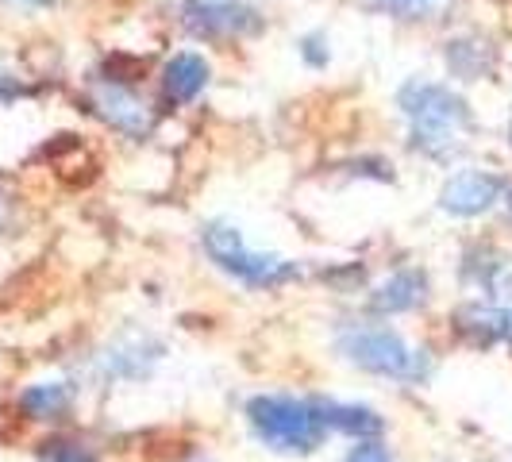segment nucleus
<instances>
[{
	"instance_id": "0eeeda50",
	"label": "nucleus",
	"mask_w": 512,
	"mask_h": 462,
	"mask_svg": "<svg viewBox=\"0 0 512 462\" xmlns=\"http://www.w3.org/2000/svg\"><path fill=\"white\" fill-rule=\"evenodd\" d=\"M181 24L197 39H228V35H247L255 31L258 20L251 8L231 4V0H189L181 8Z\"/></svg>"
},
{
	"instance_id": "ddd939ff",
	"label": "nucleus",
	"mask_w": 512,
	"mask_h": 462,
	"mask_svg": "<svg viewBox=\"0 0 512 462\" xmlns=\"http://www.w3.org/2000/svg\"><path fill=\"white\" fill-rule=\"evenodd\" d=\"M378 12L401 16V20H436L439 12L451 8V0H370Z\"/></svg>"
},
{
	"instance_id": "39448f33",
	"label": "nucleus",
	"mask_w": 512,
	"mask_h": 462,
	"mask_svg": "<svg viewBox=\"0 0 512 462\" xmlns=\"http://www.w3.org/2000/svg\"><path fill=\"white\" fill-rule=\"evenodd\" d=\"M93 112L101 116L108 128L124 131L131 139H147L154 128L151 104L143 101L139 93H131L128 85H120V81H101L93 89Z\"/></svg>"
},
{
	"instance_id": "7ed1b4c3",
	"label": "nucleus",
	"mask_w": 512,
	"mask_h": 462,
	"mask_svg": "<svg viewBox=\"0 0 512 462\" xmlns=\"http://www.w3.org/2000/svg\"><path fill=\"white\" fill-rule=\"evenodd\" d=\"M201 243H205V255L228 274L235 282L251 285V289H278V285L293 282L301 274L297 262L278 255H262V251H251L243 243L239 228H231L224 220H212L201 228Z\"/></svg>"
},
{
	"instance_id": "f257e3e1",
	"label": "nucleus",
	"mask_w": 512,
	"mask_h": 462,
	"mask_svg": "<svg viewBox=\"0 0 512 462\" xmlns=\"http://www.w3.org/2000/svg\"><path fill=\"white\" fill-rule=\"evenodd\" d=\"M397 104L412 124V147H420L432 158H451L474 128L470 104L436 81H420V77L409 81L397 93Z\"/></svg>"
},
{
	"instance_id": "f03ea898",
	"label": "nucleus",
	"mask_w": 512,
	"mask_h": 462,
	"mask_svg": "<svg viewBox=\"0 0 512 462\" xmlns=\"http://www.w3.org/2000/svg\"><path fill=\"white\" fill-rule=\"evenodd\" d=\"M247 424L270 451L282 455H312L324 447L328 428L312 401L285 397V393H258L247 401Z\"/></svg>"
},
{
	"instance_id": "6e6552de",
	"label": "nucleus",
	"mask_w": 512,
	"mask_h": 462,
	"mask_svg": "<svg viewBox=\"0 0 512 462\" xmlns=\"http://www.w3.org/2000/svg\"><path fill=\"white\" fill-rule=\"evenodd\" d=\"M428 301V274L424 270H397L389 274L374 293H370V308L382 316H397V312H412Z\"/></svg>"
},
{
	"instance_id": "20e7f679",
	"label": "nucleus",
	"mask_w": 512,
	"mask_h": 462,
	"mask_svg": "<svg viewBox=\"0 0 512 462\" xmlns=\"http://www.w3.org/2000/svg\"><path fill=\"white\" fill-rule=\"evenodd\" d=\"M339 355L366 374L393 378V382H424L428 355L416 351L405 335L389 328H351L339 335Z\"/></svg>"
},
{
	"instance_id": "f3484780",
	"label": "nucleus",
	"mask_w": 512,
	"mask_h": 462,
	"mask_svg": "<svg viewBox=\"0 0 512 462\" xmlns=\"http://www.w3.org/2000/svg\"><path fill=\"white\" fill-rule=\"evenodd\" d=\"M4 220H8V197L0 193V228H4Z\"/></svg>"
},
{
	"instance_id": "9d476101",
	"label": "nucleus",
	"mask_w": 512,
	"mask_h": 462,
	"mask_svg": "<svg viewBox=\"0 0 512 462\" xmlns=\"http://www.w3.org/2000/svg\"><path fill=\"white\" fill-rule=\"evenodd\" d=\"M312 405L328 432H343L351 439H374L385 432V420L366 405H347V401H312Z\"/></svg>"
},
{
	"instance_id": "2eb2a0df",
	"label": "nucleus",
	"mask_w": 512,
	"mask_h": 462,
	"mask_svg": "<svg viewBox=\"0 0 512 462\" xmlns=\"http://www.w3.org/2000/svg\"><path fill=\"white\" fill-rule=\"evenodd\" d=\"M343 462H393V455L374 439H359V447H351V455Z\"/></svg>"
},
{
	"instance_id": "a211bd4d",
	"label": "nucleus",
	"mask_w": 512,
	"mask_h": 462,
	"mask_svg": "<svg viewBox=\"0 0 512 462\" xmlns=\"http://www.w3.org/2000/svg\"><path fill=\"white\" fill-rule=\"evenodd\" d=\"M20 4H27V8H51L54 0H20Z\"/></svg>"
},
{
	"instance_id": "4468645a",
	"label": "nucleus",
	"mask_w": 512,
	"mask_h": 462,
	"mask_svg": "<svg viewBox=\"0 0 512 462\" xmlns=\"http://www.w3.org/2000/svg\"><path fill=\"white\" fill-rule=\"evenodd\" d=\"M39 459L43 462H97L81 443H70V439H51V443H43Z\"/></svg>"
},
{
	"instance_id": "f8f14e48",
	"label": "nucleus",
	"mask_w": 512,
	"mask_h": 462,
	"mask_svg": "<svg viewBox=\"0 0 512 462\" xmlns=\"http://www.w3.org/2000/svg\"><path fill=\"white\" fill-rule=\"evenodd\" d=\"M70 405H74V389L66 382H39L20 393V409L31 420H58L70 412Z\"/></svg>"
},
{
	"instance_id": "9b49d317",
	"label": "nucleus",
	"mask_w": 512,
	"mask_h": 462,
	"mask_svg": "<svg viewBox=\"0 0 512 462\" xmlns=\"http://www.w3.org/2000/svg\"><path fill=\"white\" fill-rule=\"evenodd\" d=\"M459 328L470 339H478V343H512V308L501 305V308H482V305H470L459 312Z\"/></svg>"
},
{
	"instance_id": "423d86ee",
	"label": "nucleus",
	"mask_w": 512,
	"mask_h": 462,
	"mask_svg": "<svg viewBox=\"0 0 512 462\" xmlns=\"http://www.w3.org/2000/svg\"><path fill=\"white\" fill-rule=\"evenodd\" d=\"M501 197H505V181L497 178V174H489V170H462V174L443 181L439 208L451 212V216L470 220V216L489 212Z\"/></svg>"
},
{
	"instance_id": "6ab92c4d",
	"label": "nucleus",
	"mask_w": 512,
	"mask_h": 462,
	"mask_svg": "<svg viewBox=\"0 0 512 462\" xmlns=\"http://www.w3.org/2000/svg\"><path fill=\"white\" fill-rule=\"evenodd\" d=\"M505 212H509V224H512V189L505 193Z\"/></svg>"
},
{
	"instance_id": "dca6fc26",
	"label": "nucleus",
	"mask_w": 512,
	"mask_h": 462,
	"mask_svg": "<svg viewBox=\"0 0 512 462\" xmlns=\"http://www.w3.org/2000/svg\"><path fill=\"white\" fill-rule=\"evenodd\" d=\"M320 47H324L320 35H308L305 43H301V54H305L312 66H324V62H328V51H320Z\"/></svg>"
},
{
	"instance_id": "aec40b11",
	"label": "nucleus",
	"mask_w": 512,
	"mask_h": 462,
	"mask_svg": "<svg viewBox=\"0 0 512 462\" xmlns=\"http://www.w3.org/2000/svg\"><path fill=\"white\" fill-rule=\"evenodd\" d=\"M509 139H512V124H509Z\"/></svg>"
},
{
	"instance_id": "1a4fd4ad",
	"label": "nucleus",
	"mask_w": 512,
	"mask_h": 462,
	"mask_svg": "<svg viewBox=\"0 0 512 462\" xmlns=\"http://www.w3.org/2000/svg\"><path fill=\"white\" fill-rule=\"evenodd\" d=\"M208 74H212V70H208V62L201 54H193V51L174 54V58L166 62V70H162V93H166V101L170 104L197 101V97L205 93Z\"/></svg>"
}]
</instances>
